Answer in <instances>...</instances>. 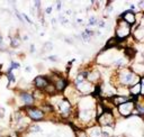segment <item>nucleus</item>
I'll list each match as a JSON object with an SVG mask.
<instances>
[{
  "instance_id": "nucleus-20",
  "label": "nucleus",
  "mask_w": 144,
  "mask_h": 137,
  "mask_svg": "<svg viewBox=\"0 0 144 137\" xmlns=\"http://www.w3.org/2000/svg\"><path fill=\"white\" fill-rule=\"evenodd\" d=\"M125 54H126L130 58L134 57V56H135V49H134V48H126V49H125Z\"/></svg>"
},
{
  "instance_id": "nucleus-18",
  "label": "nucleus",
  "mask_w": 144,
  "mask_h": 137,
  "mask_svg": "<svg viewBox=\"0 0 144 137\" xmlns=\"http://www.w3.org/2000/svg\"><path fill=\"white\" fill-rule=\"evenodd\" d=\"M88 79L91 82H95V81H97L99 79V72H97V71H95V72H90L88 73Z\"/></svg>"
},
{
  "instance_id": "nucleus-10",
  "label": "nucleus",
  "mask_w": 144,
  "mask_h": 137,
  "mask_svg": "<svg viewBox=\"0 0 144 137\" xmlns=\"http://www.w3.org/2000/svg\"><path fill=\"white\" fill-rule=\"evenodd\" d=\"M142 84H143V78H141V80L136 83V84L131 87L130 92L134 96V97H137L139 95H141V92H142Z\"/></svg>"
},
{
  "instance_id": "nucleus-23",
  "label": "nucleus",
  "mask_w": 144,
  "mask_h": 137,
  "mask_svg": "<svg viewBox=\"0 0 144 137\" xmlns=\"http://www.w3.org/2000/svg\"><path fill=\"white\" fill-rule=\"evenodd\" d=\"M97 23H98L97 18L92 16V17H90V18H89V21H88V25H89V26H94V25H97Z\"/></svg>"
},
{
  "instance_id": "nucleus-7",
  "label": "nucleus",
  "mask_w": 144,
  "mask_h": 137,
  "mask_svg": "<svg viewBox=\"0 0 144 137\" xmlns=\"http://www.w3.org/2000/svg\"><path fill=\"white\" fill-rule=\"evenodd\" d=\"M34 83H35L36 88H38V89H45L51 82H50V80H48L47 78L39 75V76H36L35 79H34Z\"/></svg>"
},
{
  "instance_id": "nucleus-6",
  "label": "nucleus",
  "mask_w": 144,
  "mask_h": 137,
  "mask_svg": "<svg viewBox=\"0 0 144 137\" xmlns=\"http://www.w3.org/2000/svg\"><path fill=\"white\" fill-rule=\"evenodd\" d=\"M27 114L33 120H41L44 117V113L36 108H27Z\"/></svg>"
},
{
  "instance_id": "nucleus-9",
  "label": "nucleus",
  "mask_w": 144,
  "mask_h": 137,
  "mask_svg": "<svg viewBox=\"0 0 144 137\" xmlns=\"http://www.w3.org/2000/svg\"><path fill=\"white\" fill-rule=\"evenodd\" d=\"M77 88L79 89V91L82 93H90L91 90H92V85H91L90 82H86V81H82V82L78 83L77 84Z\"/></svg>"
},
{
  "instance_id": "nucleus-8",
  "label": "nucleus",
  "mask_w": 144,
  "mask_h": 137,
  "mask_svg": "<svg viewBox=\"0 0 144 137\" xmlns=\"http://www.w3.org/2000/svg\"><path fill=\"white\" fill-rule=\"evenodd\" d=\"M59 109L63 115H68L71 110V104L66 99H61L59 102Z\"/></svg>"
},
{
  "instance_id": "nucleus-2",
  "label": "nucleus",
  "mask_w": 144,
  "mask_h": 137,
  "mask_svg": "<svg viewBox=\"0 0 144 137\" xmlns=\"http://www.w3.org/2000/svg\"><path fill=\"white\" fill-rule=\"evenodd\" d=\"M130 32H131L130 25L126 24L124 20L119 19L117 23V28H116V38L118 40H123L125 37L130 35Z\"/></svg>"
},
{
  "instance_id": "nucleus-21",
  "label": "nucleus",
  "mask_w": 144,
  "mask_h": 137,
  "mask_svg": "<svg viewBox=\"0 0 144 137\" xmlns=\"http://www.w3.org/2000/svg\"><path fill=\"white\" fill-rule=\"evenodd\" d=\"M104 113H105V108H104V106L103 105H98V107H97V115H98V117L101 116Z\"/></svg>"
},
{
  "instance_id": "nucleus-19",
  "label": "nucleus",
  "mask_w": 144,
  "mask_h": 137,
  "mask_svg": "<svg viewBox=\"0 0 144 137\" xmlns=\"http://www.w3.org/2000/svg\"><path fill=\"white\" fill-rule=\"evenodd\" d=\"M126 63H127V60H125L124 57H121V58H118L117 61H115V65L116 66H125L126 65Z\"/></svg>"
},
{
  "instance_id": "nucleus-29",
  "label": "nucleus",
  "mask_w": 144,
  "mask_h": 137,
  "mask_svg": "<svg viewBox=\"0 0 144 137\" xmlns=\"http://www.w3.org/2000/svg\"><path fill=\"white\" fill-rule=\"evenodd\" d=\"M97 25L100 27V28H103V27H105V21H104V20H99L97 23Z\"/></svg>"
},
{
  "instance_id": "nucleus-11",
  "label": "nucleus",
  "mask_w": 144,
  "mask_h": 137,
  "mask_svg": "<svg viewBox=\"0 0 144 137\" xmlns=\"http://www.w3.org/2000/svg\"><path fill=\"white\" fill-rule=\"evenodd\" d=\"M113 102L115 105H122V104H125L127 101H133V100H136V97H133V98H128V97H124V96H115L113 97Z\"/></svg>"
},
{
  "instance_id": "nucleus-15",
  "label": "nucleus",
  "mask_w": 144,
  "mask_h": 137,
  "mask_svg": "<svg viewBox=\"0 0 144 137\" xmlns=\"http://www.w3.org/2000/svg\"><path fill=\"white\" fill-rule=\"evenodd\" d=\"M143 35H144L143 27H142V25H139V26H137V28L135 29V32H134V37H135L136 39H139V40H142Z\"/></svg>"
},
{
  "instance_id": "nucleus-26",
  "label": "nucleus",
  "mask_w": 144,
  "mask_h": 137,
  "mask_svg": "<svg viewBox=\"0 0 144 137\" xmlns=\"http://www.w3.org/2000/svg\"><path fill=\"white\" fill-rule=\"evenodd\" d=\"M44 48H46V51H51V49L53 48V45H52V43H46V44L44 45Z\"/></svg>"
},
{
  "instance_id": "nucleus-31",
  "label": "nucleus",
  "mask_w": 144,
  "mask_h": 137,
  "mask_svg": "<svg viewBox=\"0 0 144 137\" xmlns=\"http://www.w3.org/2000/svg\"><path fill=\"white\" fill-rule=\"evenodd\" d=\"M34 4H35V7H36V8H39V7H41V2H39V1H35Z\"/></svg>"
},
{
  "instance_id": "nucleus-24",
  "label": "nucleus",
  "mask_w": 144,
  "mask_h": 137,
  "mask_svg": "<svg viewBox=\"0 0 144 137\" xmlns=\"http://www.w3.org/2000/svg\"><path fill=\"white\" fill-rule=\"evenodd\" d=\"M18 45H19V38H18V37H14V38H11V46L17 47Z\"/></svg>"
},
{
  "instance_id": "nucleus-14",
  "label": "nucleus",
  "mask_w": 144,
  "mask_h": 137,
  "mask_svg": "<svg viewBox=\"0 0 144 137\" xmlns=\"http://www.w3.org/2000/svg\"><path fill=\"white\" fill-rule=\"evenodd\" d=\"M55 89L57 90V91H63L64 89H65V87H66V81L64 80V79H59L55 82Z\"/></svg>"
},
{
  "instance_id": "nucleus-30",
  "label": "nucleus",
  "mask_w": 144,
  "mask_h": 137,
  "mask_svg": "<svg viewBox=\"0 0 144 137\" xmlns=\"http://www.w3.org/2000/svg\"><path fill=\"white\" fill-rule=\"evenodd\" d=\"M52 9H53V8H52L51 6H50V7H47V8H46V10H45V12H46V14H51Z\"/></svg>"
},
{
  "instance_id": "nucleus-13",
  "label": "nucleus",
  "mask_w": 144,
  "mask_h": 137,
  "mask_svg": "<svg viewBox=\"0 0 144 137\" xmlns=\"http://www.w3.org/2000/svg\"><path fill=\"white\" fill-rule=\"evenodd\" d=\"M87 137H103V133L99 127H92L88 130V136Z\"/></svg>"
},
{
  "instance_id": "nucleus-27",
  "label": "nucleus",
  "mask_w": 144,
  "mask_h": 137,
  "mask_svg": "<svg viewBox=\"0 0 144 137\" xmlns=\"http://www.w3.org/2000/svg\"><path fill=\"white\" fill-rule=\"evenodd\" d=\"M30 130H32V132H41V127L39 126H33Z\"/></svg>"
},
{
  "instance_id": "nucleus-28",
  "label": "nucleus",
  "mask_w": 144,
  "mask_h": 137,
  "mask_svg": "<svg viewBox=\"0 0 144 137\" xmlns=\"http://www.w3.org/2000/svg\"><path fill=\"white\" fill-rule=\"evenodd\" d=\"M23 17H24V18H25V20L27 21V23H29V24H33V21H32V20H30V19H29V17H28V16H27V15H26V14H23Z\"/></svg>"
},
{
  "instance_id": "nucleus-33",
  "label": "nucleus",
  "mask_w": 144,
  "mask_h": 137,
  "mask_svg": "<svg viewBox=\"0 0 144 137\" xmlns=\"http://www.w3.org/2000/svg\"><path fill=\"white\" fill-rule=\"evenodd\" d=\"M78 137H87V135H86L84 133H81V134H79V136Z\"/></svg>"
},
{
  "instance_id": "nucleus-25",
  "label": "nucleus",
  "mask_w": 144,
  "mask_h": 137,
  "mask_svg": "<svg viewBox=\"0 0 144 137\" xmlns=\"http://www.w3.org/2000/svg\"><path fill=\"white\" fill-rule=\"evenodd\" d=\"M8 80H9V82L10 83H14L15 81V76H14V74H13V72L11 71H8Z\"/></svg>"
},
{
  "instance_id": "nucleus-1",
  "label": "nucleus",
  "mask_w": 144,
  "mask_h": 137,
  "mask_svg": "<svg viewBox=\"0 0 144 137\" xmlns=\"http://www.w3.org/2000/svg\"><path fill=\"white\" fill-rule=\"evenodd\" d=\"M141 78H139L131 70H123L119 73V82L123 85H134L141 80Z\"/></svg>"
},
{
  "instance_id": "nucleus-22",
  "label": "nucleus",
  "mask_w": 144,
  "mask_h": 137,
  "mask_svg": "<svg viewBox=\"0 0 144 137\" xmlns=\"http://www.w3.org/2000/svg\"><path fill=\"white\" fill-rule=\"evenodd\" d=\"M19 67H20V64L19 63H17V62H11L10 67H9L8 71H11V72H13L14 68H19Z\"/></svg>"
},
{
  "instance_id": "nucleus-12",
  "label": "nucleus",
  "mask_w": 144,
  "mask_h": 137,
  "mask_svg": "<svg viewBox=\"0 0 144 137\" xmlns=\"http://www.w3.org/2000/svg\"><path fill=\"white\" fill-rule=\"evenodd\" d=\"M20 98L21 100H23V102L25 104L26 106H30L34 102V97H33L30 93H27V92H23L20 95Z\"/></svg>"
},
{
  "instance_id": "nucleus-36",
  "label": "nucleus",
  "mask_w": 144,
  "mask_h": 137,
  "mask_svg": "<svg viewBox=\"0 0 144 137\" xmlns=\"http://www.w3.org/2000/svg\"><path fill=\"white\" fill-rule=\"evenodd\" d=\"M26 71H27V72H30V67L27 66V67H26Z\"/></svg>"
},
{
  "instance_id": "nucleus-37",
  "label": "nucleus",
  "mask_w": 144,
  "mask_h": 137,
  "mask_svg": "<svg viewBox=\"0 0 144 137\" xmlns=\"http://www.w3.org/2000/svg\"><path fill=\"white\" fill-rule=\"evenodd\" d=\"M0 67H1V66H0Z\"/></svg>"
},
{
  "instance_id": "nucleus-4",
  "label": "nucleus",
  "mask_w": 144,
  "mask_h": 137,
  "mask_svg": "<svg viewBox=\"0 0 144 137\" xmlns=\"http://www.w3.org/2000/svg\"><path fill=\"white\" fill-rule=\"evenodd\" d=\"M98 121H99V124L101 126H110L113 124V121H114V119H113V115L110 113L105 111L101 116L98 117Z\"/></svg>"
},
{
  "instance_id": "nucleus-34",
  "label": "nucleus",
  "mask_w": 144,
  "mask_h": 137,
  "mask_svg": "<svg viewBox=\"0 0 144 137\" xmlns=\"http://www.w3.org/2000/svg\"><path fill=\"white\" fill-rule=\"evenodd\" d=\"M60 9H61V2L57 1V10H60Z\"/></svg>"
},
{
  "instance_id": "nucleus-3",
  "label": "nucleus",
  "mask_w": 144,
  "mask_h": 137,
  "mask_svg": "<svg viewBox=\"0 0 144 137\" xmlns=\"http://www.w3.org/2000/svg\"><path fill=\"white\" fill-rule=\"evenodd\" d=\"M118 111H119V114L123 115V116H125V117L130 116V115H132L133 111H134V102L133 101H127V102H125V104L119 105Z\"/></svg>"
},
{
  "instance_id": "nucleus-16",
  "label": "nucleus",
  "mask_w": 144,
  "mask_h": 137,
  "mask_svg": "<svg viewBox=\"0 0 144 137\" xmlns=\"http://www.w3.org/2000/svg\"><path fill=\"white\" fill-rule=\"evenodd\" d=\"M133 68L134 71H135V74H140V75H142L143 74V71H144V65L142 63H135L133 65Z\"/></svg>"
},
{
  "instance_id": "nucleus-17",
  "label": "nucleus",
  "mask_w": 144,
  "mask_h": 137,
  "mask_svg": "<svg viewBox=\"0 0 144 137\" xmlns=\"http://www.w3.org/2000/svg\"><path fill=\"white\" fill-rule=\"evenodd\" d=\"M94 35V32L92 30H90V29H86L83 33L81 34V38L84 40V42H88V40L90 39V37Z\"/></svg>"
},
{
  "instance_id": "nucleus-35",
  "label": "nucleus",
  "mask_w": 144,
  "mask_h": 137,
  "mask_svg": "<svg viewBox=\"0 0 144 137\" xmlns=\"http://www.w3.org/2000/svg\"><path fill=\"white\" fill-rule=\"evenodd\" d=\"M30 52H34V45L30 46Z\"/></svg>"
},
{
  "instance_id": "nucleus-32",
  "label": "nucleus",
  "mask_w": 144,
  "mask_h": 137,
  "mask_svg": "<svg viewBox=\"0 0 144 137\" xmlns=\"http://www.w3.org/2000/svg\"><path fill=\"white\" fill-rule=\"evenodd\" d=\"M48 58H50L51 61H57V57H56V56H50Z\"/></svg>"
},
{
  "instance_id": "nucleus-5",
  "label": "nucleus",
  "mask_w": 144,
  "mask_h": 137,
  "mask_svg": "<svg viewBox=\"0 0 144 137\" xmlns=\"http://www.w3.org/2000/svg\"><path fill=\"white\" fill-rule=\"evenodd\" d=\"M121 18H122V20H124L128 25H133L134 23H136V15L132 10H127V11L123 12Z\"/></svg>"
}]
</instances>
